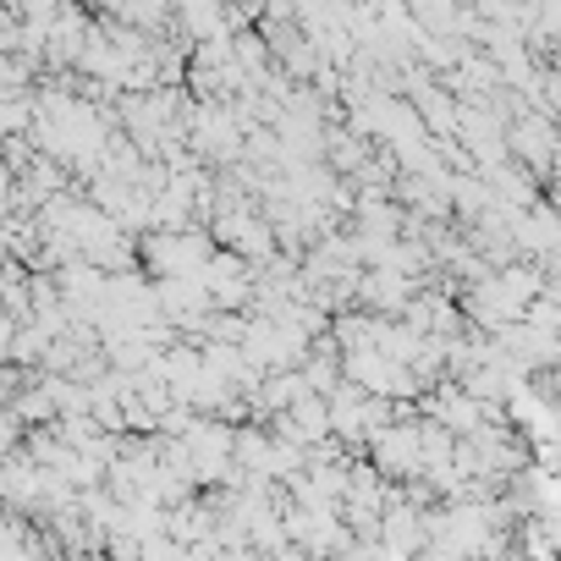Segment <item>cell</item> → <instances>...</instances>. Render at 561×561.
I'll return each mask as SVG.
<instances>
[{"label": "cell", "mask_w": 561, "mask_h": 561, "mask_svg": "<svg viewBox=\"0 0 561 561\" xmlns=\"http://www.w3.org/2000/svg\"><path fill=\"white\" fill-rule=\"evenodd\" d=\"M138 253L154 280H198L209 270V259L220 253V242L209 226H187V231H149L138 242Z\"/></svg>", "instance_id": "cell-1"}, {"label": "cell", "mask_w": 561, "mask_h": 561, "mask_svg": "<svg viewBox=\"0 0 561 561\" xmlns=\"http://www.w3.org/2000/svg\"><path fill=\"white\" fill-rule=\"evenodd\" d=\"M369 462H375V473L391 479V484L424 479V413L402 402V419L386 424V430L369 440Z\"/></svg>", "instance_id": "cell-2"}, {"label": "cell", "mask_w": 561, "mask_h": 561, "mask_svg": "<svg viewBox=\"0 0 561 561\" xmlns=\"http://www.w3.org/2000/svg\"><path fill=\"white\" fill-rule=\"evenodd\" d=\"M506 149H512L517 165H528V171H550L556 154H561V127H556L550 116H539V111H523V116L506 127Z\"/></svg>", "instance_id": "cell-3"}, {"label": "cell", "mask_w": 561, "mask_h": 561, "mask_svg": "<svg viewBox=\"0 0 561 561\" xmlns=\"http://www.w3.org/2000/svg\"><path fill=\"white\" fill-rule=\"evenodd\" d=\"M275 451H280V440H275L270 424H242L237 430V468L248 479H275Z\"/></svg>", "instance_id": "cell-4"}, {"label": "cell", "mask_w": 561, "mask_h": 561, "mask_svg": "<svg viewBox=\"0 0 561 561\" xmlns=\"http://www.w3.org/2000/svg\"><path fill=\"white\" fill-rule=\"evenodd\" d=\"M523 325H528V331H539V336H561V304L539 298V304L523 314Z\"/></svg>", "instance_id": "cell-5"}, {"label": "cell", "mask_w": 561, "mask_h": 561, "mask_svg": "<svg viewBox=\"0 0 561 561\" xmlns=\"http://www.w3.org/2000/svg\"><path fill=\"white\" fill-rule=\"evenodd\" d=\"M270 561H314V556H309V550H304V545H280V550H275V556H270Z\"/></svg>", "instance_id": "cell-6"}]
</instances>
